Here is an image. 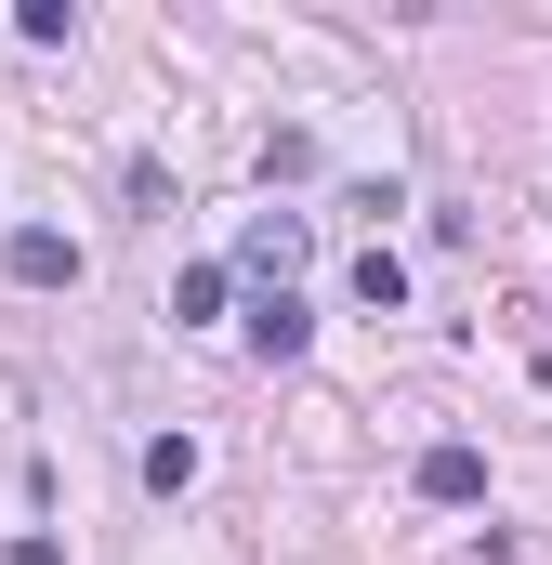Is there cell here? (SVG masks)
Returning <instances> with one entry per match:
<instances>
[{
	"label": "cell",
	"mask_w": 552,
	"mask_h": 565,
	"mask_svg": "<svg viewBox=\"0 0 552 565\" xmlns=\"http://www.w3.org/2000/svg\"><path fill=\"white\" fill-rule=\"evenodd\" d=\"M355 302L395 316V302H408V264H395V250H355Z\"/></svg>",
	"instance_id": "8992f818"
},
{
	"label": "cell",
	"mask_w": 552,
	"mask_h": 565,
	"mask_svg": "<svg viewBox=\"0 0 552 565\" xmlns=\"http://www.w3.org/2000/svg\"><path fill=\"white\" fill-rule=\"evenodd\" d=\"M66 26H79L66 0H26V13H13V40H26V53H66Z\"/></svg>",
	"instance_id": "ba28073f"
},
{
	"label": "cell",
	"mask_w": 552,
	"mask_h": 565,
	"mask_svg": "<svg viewBox=\"0 0 552 565\" xmlns=\"http://www.w3.org/2000/svg\"><path fill=\"white\" fill-rule=\"evenodd\" d=\"M408 487L434 500V513H474V500H487V460H474V447L447 434V447H421V473H408Z\"/></svg>",
	"instance_id": "3957f363"
},
{
	"label": "cell",
	"mask_w": 552,
	"mask_h": 565,
	"mask_svg": "<svg viewBox=\"0 0 552 565\" xmlns=\"http://www.w3.org/2000/svg\"><path fill=\"white\" fill-rule=\"evenodd\" d=\"M198 316H224V264H184L171 277V329H198Z\"/></svg>",
	"instance_id": "52a82bcc"
},
{
	"label": "cell",
	"mask_w": 552,
	"mask_h": 565,
	"mask_svg": "<svg viewBox=\"0 0 552 565\" xmlns=\"http://www.w3.org/2000/svg\"><path fill=\"white\" fill-rule=\"evenodd\" d=\"M302 250H316V224H302V211H251V237H237V277L289 289V277H302Z\"/></svg>",
	"instance_id": "6da1fadb"
},
{
	"label": "cell",
	"mask_w": 552,
	"mask_h": 565,
	"mask_svg": "<svg viewBox=\"0 0 552 565\" xmlns=\"http://www.w3.org/2000/svg\"><path fill=\"white\" fill-rule=\"evenodd\" d=\"M0 565H66V540H40V526H26V540H13Z\"/></svg>",
	"instance_id": "9c48e42d"
},
{
	"label": "cell",
	"mask_w": 552,
	"mask_h": 565,
	"mask_svg": "<svg viewBox=\"0 0 552 565\" xmlns=\"http://www.w3.org/2000/svg\"><path fill=\"white\" fill-rule=\"evenodd\" d=\"M0 277L13 289H79V250H66L53 224H13V237H0Z\"/></svg>",
	"instance_id": "7a4b0ae2"
},
{
	"label": "cell",
	"mask_w": 552,
	"mask_h": 565,
	"mask_svg": "<svg viewBox=\"0 0 552 565\" xmlns=\"http://www.w3.org/2000/svg\"><path fill=\"white\" fill-rule=\"evenodd\" d=\"M145 487L184 500V487H198V434H145Z\"/></svg>",
	"instance_id": "5b68a950"
},
{
	"label": "cell",
	"mask_w": 552,
	"mask_h": 565,
	"mask_svg": "<svg viewBox=\"0 0 552 565\" xmlns=\"http://www.w3.org/2000/svg\"><path fill=\"white\" fill-rule=\"evenodd\" d=\"M302 342H316V316H302L289 289H264V302H251V355H264V369H289Z\"/></svg>",
	"instance_id": "277c9868"
}]
</instances>
